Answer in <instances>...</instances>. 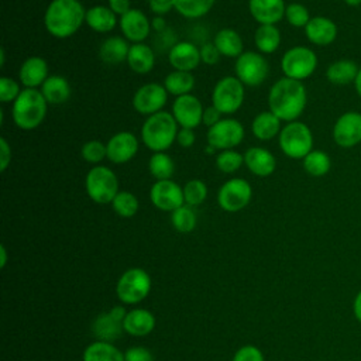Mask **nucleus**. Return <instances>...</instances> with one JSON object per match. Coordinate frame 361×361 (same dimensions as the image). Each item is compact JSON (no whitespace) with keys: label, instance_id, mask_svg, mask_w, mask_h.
I'll return each instance as SVG.
<instances>
[{"label":"nucleus","instance_id":"2f4dec72","mask_svg":"<svg viewBox=\"0 0 361 361\" xmlns=\"http://www.w3.org/2000/svg\"><path fill=\"white\" fill-rule=\"evenodd\" d=\"M42 96L45 97L47 103L51 104H62L71 96V86L69 82L61 75H51L39 87Z\"/></svg>","mask_w":361,"mask_h":361},{"label":"nucleus","instance_id":"0eeeda50","mask_svg":"<svg viewBox=\"0 0 361 361\" xmlns=\"http://www.w3.org/2000/svg\"><path fill=\"white\" fill-rule=\"evenodd\" d=\"M151 283V276L144 268H128L116 283L117 298L123 305H137L149 295Z\"/></svg>","mask_w":361,"mask_h":361},{"label":"nucleus","instance_id":"58836bf2","mask_svg":"<svg viewBox=\"0 0 361 361\" xmlns=\"http://www.w3.org/2000/svg\"><path fill=\"white\" fill-rule=\"evenodd\" d=\"M171 224L176 231L182 234L193 231L197 224V217L195 210L188 204L178 207L171 213Z\"/></svg>","mask_w":361,"mask_h":361},{"label":"nucleus","instance_id":"680f3d73","mask_svg":"<svg viewBox=\"0 0 361 361\" xmlns=\"http://www.w3.org/2000/svg\"><path fill=\"white\" fill-rule=\"evenodd\" d=\"M216 151H217V149H216V148H214V147H212V145H210V144H207V145H206V152H207V154H209V155H212V154H214V152H216Z\"/></svg>","mask_w":361,"mask_h":361},{"label":"nucleus","instance_id":"de8ad7c7","mask_svg":"<svg viewBox=\"0 0 361 361\" xmlns=\"http://www.w3.org/2000/svg\"><path fill=\"white\" fill-rule=\"evenodd\" d=\"M124 361H154V354L147 347L134 345L126 350Z\"/></svg>","mask_w":361,"mask_h":361},{"label":"nucleus","instance_id":"1a4fd4ad","mask_svg":"<svg viewBox=\"0 0 361 361\" xmlns=\"http://www.w3.org/2000/svg\"><path fill=\"white\" fill-rule=\"evenodd\" d=\"M244 94V85L237 76H224L213 87L212 104L223 114H233L243 106Z\"/></svg>","mask_w":361,"mask_h":361},{"label":"nucleus","instance_id":"a878e982","mask_svg":"<svg viewBox=\"0 0 361 361\" xmlns=\"http://www.w3.org/2000/svg\"><path fill=\"white\" fill-rule=\"evenodd\" d=\"M130 69L135 73L144 75L152 71L155 65V54L152 48L144 42L130 45V51L126 61Z\"/></svg>","mask_w":361,"mask_h":361},{"label":"nucleus","instance_id":"b1692460","mask_svg":"<svg viewBox=\"0 0 361 361\" xmlns=\"http://www.w3.org/2000/svg\"><path fill=\"white\" fill-rule=\"evenodd\" d=\"M48 63L41 56L27 58L18 69V80L24 87L37 89L48 78Z\"/></svg>","mask_w":361,"mask_h":361},{"label":"nucleus","instance_id":"f257e3e1","mask_svg":"<svg viewBox=\"0 0 361 361\" xmlns=\"http://www.w3.org/2000/svg\"><path fill=\"white\" fill-rule=\"evenodd\" d=\"M307 92L300 80L290 78L278 79L269 89L268 107L281 121H295L305 111Z\"/></svg>","mask_w":361,"mask_h":361},{"label":"nucleus","instance_id":"aec40b11","mask_svg":"<svg viewBox=\"0 0 361 361\" xmlns=\"http://www.w3.org/2000/svg\"><path fill=\"white\" fill-rule=\"evenodd\" d=\"M168 59L175 71L192 72L202 62L200 48L189 41H179L171 47L168 52Z\"/></svg>","mask_w":361,"mask_h":361},{"label":"nucleus","instance_id":"c03bdc74","mask_svg":"<svg viewBox=\"0 0 361 361\" xmlns=\"http://www.w3.org/2000/svg\"><path fill=\"white\" fill-rule=\"evenodd\" d=\"M80 155L82 158L89 162V164H99L102 162L104 158H107V148L106 144H103L99 140H90L86 141L82 145L80 149Z\"/></svg>","mask_w":361,"mask_h":361},{"label":"nucleus","instance_id":"7ed1b4c3","mask_svg":"<svg viewBox=\"0 0 361 361\" xmlns=\"http://www.w3.org/2000/svg\"><path fill=\"white\" fill-rule=\"evenodd\" d=\"M178 123L169 111L148 116L141 126V141L152 152H165L176 141Z\"/></svg>","mask_w":361,"mask_h":361},{"label":"nucleus","instance_id":"a211bd4d","mask_svg":"<svg viewBox=\"0 0 361 361\" xmlns=\"http://www.w3.org/2000/svg\"><path fill=\"white\" fill-rule=\"evenodd\" d=\"M107 159L113 164H126L138 152V140L130 131H118L106 144Z\"/></svg>","mask_w":361,"mask_h":361},{"label":"nucleus","instance_id":"bf43d9fd","mask_svg":"<svg viewBox=\"0 0 361 361\" xmlns=\"http://www.w3.org/2000/svg\"><path fill=\"white\" fill-rule=\"evenodd\" d=\"M0 252H1V261H0V265H1V268L6 265V261H7V254H6V247L4 245H1L0 247Z\"/></svg>","mask_w":361,"mask_h":361},{"label":"nucleus","instance_id":"39448f33","mask_svg":"<svg viewBox=\"0 0 361 361\" xmlns=\"http://www.w3.org/2000/svg\"><path fill=\"white\" fill-rule=\"evenodd\" d=\"M278 144L288 158L303 159L313 149L312 130L303 121H289L282 127Z\"/></svg>","mask_w":361,"mask_h":361},{"label":"nucleus","instance_id":"9b49d317","mask_svg":"<svg viewBox=\"0 0 361 361\" xmlns=\"http://www.w3.org/2000/svg\"><path fill=\"white\" fill-rule=\"evenodd\" d=\"M252 197V188L244 178H231L226 180L217 192V203L220 209L228 213L243 210Z\"/></svg>","mask_w":361,"mask_h":361},{"label":"nucleus","instance_id":"79ce46f5","mask_svg":"<svg viewBox=\"0 0 361 361\" xmlns=\"http://www.w3.org/2000/svg\"><path fill=\"white\" fill-rule=\"evenodd\" d=\"M244 165V155L235 149H223L216 155V166L223 173H234Z\"/></svg>","mask_w":361,"mask_h":361},{"label":"nucleus","instance_id":"473e14b6","mask_svg":"<svg viewBox=\"0 0 361 361\" xmlns=\"http://www.w3.org/2000/svg\"><path fill=\"white\" fill-rule=\"evenodd\" d=\"M82 361H124V353H121L113 343L96 340L86 345Z\"/></svg>","mask_w":361,"mask_h":361},{"label":"nucleus","instance_id":"864d4df0","mask_svg":"<svg viewBox=\"0 0 361 361\" xmlns=\"http://www.w3.org/2000/svg\"><path fill=\"white\" fill-rule=\"evenodd\" d=\"M149 8L155 16H164L173 8L172 0H148Z\"/></svg>","mask_w":361,"mask_h":361},{"label":"nucleus","instance_id":"393cba45","mask_svg":"<svg viewBox=\"0 0 361 361\" xmlns=\"http://www.w3.org/2000/svg\"><path fill=\"white\" fill-rule=\"evenodd\" d=\"M155 316L144 307H135L127 312L123 320V329L127 334L134 337L148 336L155 327Z\"/></svg>","mask_w":361,"mask_h":361},{"label":"nucleus","instance_id":"c85d7f7f","mask_svg":"<svg viewBox=\"0 0 361 361\" xmlns=\"http://www.w3.org/2000/svg\"><path fill=\"white\" fill-rule=\"evenodd\" d=\"M85 23L93 31L104 34V32H110L118 21H117V16L110 10L109 6L96 4L89 10H86Z\"/></svg>","mask_w":361,"mask_h":361},{"label":"nucleus","instance_id":"ddd939ff","mask_svg":"<svg viewBox=\"0 0 361 361\" xmlns=\"http://www.w3.org/2000/svg\"><path fill=\"white\" fill-rule=\"evenodd\" d=\"M168 102V92L164 85L149 82L140 86L133 96V107L137 113L144 116H152L162 111Z\"/></svg>","mask_w":361,"mask_h":361},{"label":"nucleus","instance_id":"603ef678","mask_svg":"<svg viewBox=\"0 0 361 361\" xmlns=\"http://www.w3.org/2000/svg\"><path fill=\"white\" fill-rule=\"evenodd\" d=\"M196 141V135L195 131L192 128H179L178 135H176V142L183 147V148H189L195 144Z\"/></svg>","mask_w":361,"mask_h":361},{"label":"nucleus","instance_id":"4be33fe9","mask_svg":"<svg viewBox=\"0 0 361 361\" xmlns=\"http://www.w3.org/2000/svg\"><path fill=\"white\" fill-rule=\"evenodd\" d=\"M243 155H244V165L255 176L267 178L272 175L276 168V158L267 148L251 147Z\"/></svg>","mask_w":361,"mask_h":361},{"label":"nucleus","instance_id":"6e6d98bb","mask_svg":"<svg viewBox=\"0 0 361 361\" xmlns=\"http://www.w3.org/2000/svg\"><path fill=\"white\" fill-rule=\"evenodd\" d=\"M151 27L157 32H164V31H166V20L162 16H155L151 21Z\"/></svg>","mask_w":361,"mask_h":361},{"label":"nucleus","instance_id":"e433bc0d","mask_svg":"<svg viewBox=\"0 0 361 361\" xmlns=\"http://www.w3.org/2000/svg\"><path fill=\"white\" fill-rule=\"evenodd\" d=\"M148 171L155 180L172 179L175 172L173 159L166 152H154L148 161Z\"/></svg>","mask_w":361,"mask_h":361},{"label":"nucleus","instance_id":"c9c22d12","mask_svg":"<svg viewBox=\"0 0 361 361\" xmlns=\"http://www.w3.org/2000/svg\"><path fill=\"white\" fill-rule=\"evenodd\" d=\"M302 161L305 172L313 178H322L331 169V158L322 149H312Z\"/></svg>","mask_w":361,"mask_h":361},{"label":"nucleus","instance_id":"a18cd8bd","mask_svg":"<svg viewBox=\"0 0 361 361\" xmlns=\"http://www.w3.org/2000/svg\"><path fill=\"white\" fill-rule=\"evenodd\" d=\"M23 89H20V83L8 76L0 78V102L10 103L14 102Z\"/></svg>","mask_w":361,"mask_h":361},{"label":"nucleus","instance_id":"bb28decb","mask_svg":"<svg viewBox=\"0 0 361 361\" xmlns=\"http://www.w3.org/2000/svg\"><path fill=\"white\" fill-rule=\"evenodd\" d=\"M130 51V45L124 37H109L106 38L100 48H99V56L104 63L109 65H118L124 61H127V55Z\"/></svg>","mask_w":361,"mask_h":361},{"label":"nucleus","instance_id":"f704fd0d","mask_svg":"<svg viewBox=\"0 0 361 361\" xmlns=\"http://www.w3.org/2000/svg\"><path fill=\"white\" fill-rule=\"evenodd\" d=\"M164 86L169 94L183 96L189 94L195 87V76L192 72L185 71H172L164 79Z\"/></svg>","mask_w":361,"mask_h":361},{"label":"nucleus","instance_id":"c756f323","mask_svg":"<svg viewBox=\"0 0 361 361\" xmlns=\"http://www.w3.org/2000/svg\"><path fill=\"white\" fill-rule=\"evenodd\" d=\"M281 123V118H278L272 111H261L254 117L251 123V131L255 138L261 141H268L279 135L282 130Z\"/></svg>","mask_w":361,"mask_h":361},{"label":"nucleus","instance_id":"8fccbe9b","mask_svg":"<svg viewBox=\"0 0 361 361\" xmlns=\"http://www.w3.org/2000/svg\"><path fill=\"white\" fill-rule=\"evenodd\" d=\"M221 116H223V113L219 109H216L213 104H210V106L204 107V110H203L202 123L204 126H207V128H209V127L214 126L216 123H219L221 120Z\"/></svg>","mask_w":361,"mask_h":361},{"label":"nucleus","instance_id":"dca6fc26","mask_svg":"<svg viewBox=\"0 0 361 361\" xmlns=\"http://www.w3.org/2000/svg\"><path fill=\"white\" fill-rule=\"evenodd\" d=\"M149 199L158 210L169 213L185 204L183 189L172 179L155 180L149 189Z\"/></svg>","mask_w":361,"mask_h":361},{"label":"nucleus","instance_id":"f3484780","mask_svg":"<svg viewBox=\"0 0 361 361\" xmlns=\"http://www.w3.org/2000/svg\"><path fill=\"white\" fill-rule=\"evenodd\" d=\"M202 102L193 94H183L175 97L172 103V116L180 128H196L203 117Z\"/></svg>","mask_w":361,"mask_h":361},{"label":"nucleus","instance_id":"4c0bfd02","mask_svg":"<svg viewBox=\"0 0 361 361\" xmlns=\"http://www.w3.org/2000/svg\"><path fill=\"white\" fill-rule=\"evenodd\" d=\"M173 8L186 18H199L206 16L216 0H172Z\"/></svg>","mask_w":361,"mask_h":361},{"label":"nucleus","instance_id":"09e8293b","mask_svg":"<svg viewBox=\"0 0 361 361\" xmlns=\"http://www.w3.org/2000/svg\"><path fill=\"white\" fill-rule=\"evenodd\" d=\"M221 54L213 42H204L200 47V59L206 65H216L220 61Z\"/></svg>","mask_w":361,"mask_h":361},{"label":"nucleus","instance_id":"5701e85b","mask_svg":"<svg viewBox=\"0 0 361 361\" xmlns=\"http://www.w3.org/2000/svg\"><path fill=\"white\" fill-rule=\"evenodd\" d=\"M286 4L283 0H248V10L259 24H276L285 18Z\"/></svg>","mask_w":361,"mask_h":361},{"label":"nucleus","instance_id":"412c9836","mask_svg":"<svg viewBox=\"0 0 361 361\" xmlns=\"http://www.w3.org/2000/svg\"><path fill=\"white\" fill-rule=\"evenodd\" d=\"M337 24L324 16H314L305 27L306 38L319 47L330 45L337 38Z\"/></svg>","mask_w":361,"mask_h":361},{"label":"nucleus","instance_id":"37998d69","mask_svg":"<svg viewBox=\"0 0 361 361\" xmlns=\"http://www.w3.org/2000/svg\"><path fill=\"white\" fill-rule=\"evenodd\" d=\"M285 18L292 27L305 28L312 17L305 4L289 3V4H286V8H285Z\"/></svg>","mask_w":361,"mask_h":361},{"label":"nucleus","instance_id":"f03ea898","mask_svg":"<svg viewBox=\"0 0 361 361\" xmlns=\"http://www.w3.org/2000/svg\"><path fill=\"white\" fill-rule=\"evenodd\" d=\"M86 10L79 0H52L44 14L45 30L55 38L72 37L85 23Z\"/></svg>","mask_w":361,"mask_h":361},{"label":"nucleus","instance_id":"6ab92c4d","mask_svg":"<svg viewBox=\"0 0 361 361\" xmlns=\"http://www.w3.org/2000/svg\"><path fill=\"white\" fill-rule=\"evenodd\" d=\"M118 25L124 38L133 44L144 42L152 28L148 17L138 8H131L128 13L121 16L118 18Z\"/></svg>","mask_w":361,"mask_h":361},{"label":"nucleus","instance_id":"4d7b16f0","mask_svg":"<svg viewBox=\"0 0 361 361\" xmlns=\"http://www.w3.org/2000/svg\"><path fill=\"white\" fill-rule=\"evenodd\" d=\"M353 313H354V317L361 323V290L357 292L353 300Z\"/></svg>","mask_w":361,"mask_h":361},{"label":"nucleus","instance_id":"3c124183","mask_svg":"<svg viewBox=\"0 0 361 361\" xmlns=\"http://www.w3.org/2000/svg\"><path fill=\"white\" fill-rule=\"evenodd\" d=\"M11 162V147L4 137H0V171L4 172Z\"/></svg>","mask_w":361,"mask_h":361},{"label":"nucleus","instance_id":"f8f14e48","mask_svg":"<svg viewBox=\"0 0 361 361\" xmlns=\"http://www.w3.org/2000/svg\"><path fill=\"white\" fill-rule=\"evenodd\" d=\"M244 126L235 118H221L219 123L207 128V144L217 151L234 149L244 140Z\"/></svg>","mask_w":361,"mask_h":361},{"label":"nucleus","instance_id":"13d9d810","mask_svg":"<svg viewBox=\"0 0 361 361\" xmlns=\"http://www.w3.org/2000/svg\"><path fill=\"white\" fill-rule=\"evenodd\" d=\"M354 86H355V92H357V94H358V96H360V99H361V68H360L358 75H357V78H355Z\"/></svg>","mask_w":361,"mask_h":361},{"label":"nucleus","instance_id":"cd10ccee","mask_svg":"<svg viewBox=\"0 0 361 361\" xmlns=\"http://www.w3.org/2000/svg\"><path fill=\"white\" fill-rule=\"evenodd\" d=\"M358 65L353 59H337L326 69V78L336 86H345L355 82L358 75Z\"/></svg>","mask_w":361,"mask_h":361},{"label":"nucleus","instance_id":"20e7f679","mask_svg":"<svg viewBox=\"0 0 361 361\" xmlns=\"http://www.w3.org/2000/svg\"><path fill=\"white\" fill-rule=\"evenodd\" d=\"M47 100L39 89L24 87L13 102L11 117L21 130H34L42 124L47 116Z\"/></svg>","mask_w":361,"mask_h":361},{"label":"nucleus","instance_id":"2eb2a0df","mask_svg":"<svg viewBox=\"0 0 361 361\" xmlns=\"http://www.w3.org/2000/svg\"><path fill=\"white\" fill-rule=\"evenodd\" d=\"M331 135L341 148H353L361 142V113L345 111L337 117L333 124Z\"/></svg>","mask_w":361,"mask_h":361},{"label":"nucleus","instance_id":"4468645a","mask_svg":"<svg viewBox=\"0 0 361 361\" xmlns=\"http://www.w3.org/2000/svg\"><path fill=\"white\" fill-rule=\"evenodd\" d=\"M126 314H127V310L121 305L113 306L110 310L99 313L94 317V320L92 322L90 329H92L93 336L97 340L113 343L124 331L123 320H124Z\"/></svg>","mask_w":361,"mask_h":361},{"label":"nucleus","instance_id":"5fc2aeb1","mask_svg":"<svg viewBox=\"0 0 361 361\" xmlns=\"http://www.w3.org/2000/svg\"><path fill=\"white\" fill-rule=\"evenodd\" d=\"M107 6L118 17L124 16L126 13H128L131 10L130 0H107Z\"/></svg>","mask_w":361,"mask_h":361},{"label":"nucleus","instance_id":"72a5a7b5","mask_svg":"<svg viewBox=\"0 0 361 361\" xmlns=\"http://www.w3.org/2000/svg\"><path fill=\"white\" fill-rule=\"evenodd\" d=\"M254 44L261 54H272L281 45V31L274 24H264L255 30Z\"/></svg>","mask_w":361,"mask_h":361},{"label":"nucleus","instance_id":"6e6552de","mask_svg":"<svg viewBox=\"0 0 361 361\" xmlns=\"http://www.w3.org/2000/svg\"><path fill=\"white\" fill-rule=\"evenodd\" d=\"M317 68V55L307 47L296 45L285 51L281 58V69L286 78L305 80L310 78Z\"/></svg>","mask_w":361,"mask_h":361},{"label":"nucleus","instance_id":"052dcab7","mask_svg":"<svg viewBox=\"0 0 361 361\" xmlns=\"http://www.w3.org/2000/svg\"><path fill=\"white\" fill-rule=\"evenodd\" d=\"M350 7H358L361 4V0H343Z\"/></svg>","mask_w":361,"mask_h":361},{"label":"nucleus","instance_id":"ea45409f","mask_svg":"<svg viewBox=\"0 0 361 361\" xmlns=\"http://www.w3.org/2000/svg\"><path fill=\"white\" fill-rule=\"evenodd\" d=\"M111 207L116 212V214H118L120 217L130 219L138 212L140 203L134 193H131L128 190H120L116 195V197L113 199Z\"/></svg>","mask_w":361,"mask_h":361},{"label":"nucleus","instance_id":"423d86ee","mask_svg":"<svg viewBox=\"0 0 361 361\" xmlns=\"http://www.w3.org/2000/svg\"><path fill=\"white\" fill-rule=\"evenodd\" d=\"M85 189L87 196L99 204L111 203L118 190V179L116 173L104 165L92 166L85 178Z\"/></svg>","mask_w":361,"mask_h":361},{"label":"nucleus","instance_id":"49530a36","mask_svg":"<svg viewBox=\"0 0 361 361\" xmlns=\"http://www.w3.org/2000/svg\"><path fill=\"white\" fill-rule=\"evenodd\" d=\"M231 361H265V358L257 345L245 344L234 353Z\"/></svg>","mask_w":361,"mask_h":361},{"label":"nucleus","instance_id":"a19ab883","mask_svg":"<svg viewBox=\"0 0 361 361\" xmlns=\"http://www.w3.org/2000/svg\"><path fill=\"white\" fill-rule=\"evenodd\" d=\"M183 197H185V204L195 207L202 204L206 197H207V186L203 180L200 179H190L188 180L183 186Z\"/></svg>","mask_w":361,"mask_h":361},{"label":"nucleus","instance_id":"7c9ffc66","mask_svg":"<svg viewBox=\"0 0 361 361\" xmlns=\"http://www.w3.org/2000/svg\"><path fill=\"white\" fill-rule=\"evenodd\" d=\"M213 44L227 58H238L244 52V44L240 34L233 28H221L216 32Z\"/></svg>","mask_w":361,"mask_h":361},{"label":"nucleus","instance_id":"9d476101","mask_svg":"<svg viewBox=\"0 0 361 361\" xmlns=\"http://www.w3.org/2000/svg\"><path fill=\"white\" fill-rule=\"evenodd\" d=\"M234 73L244 86H259L269 73V65L264 55L257 51H244L235 58Z\"/></svg>","mask_w":361,"mask_h":361}]
</instances>
